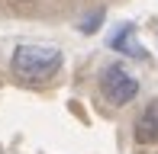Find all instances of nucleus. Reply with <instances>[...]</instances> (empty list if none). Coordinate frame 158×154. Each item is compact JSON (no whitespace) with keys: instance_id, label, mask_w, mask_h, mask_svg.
I'll return each mask as SVG.
<instances>
[{"instance_id":"nucleus-1","label":"nucleus","mask_w":158,"mask_h":154,"mask_svg":"<svg viewBox=\"0 0 158 154\" xmlns=\"http://www.w3.org/2000/svg\"><path fill=\"white\" fill-rule=\"evenodd\" d=\"M61 67V52L52 45H19L13 52V74L26 83L52 80Z\"/></svg>"},{"instance_id":"nucleus-4","label":"nucleus","mask_w":158,"mask_h":154,"mask_svg":"<svg viewBox=\"0 0 158 154\" xmlns=\"http://www.w3.org/2000/svg\"><path fill=\"white\" fill-rule=\"evenodd\" d=\"M113 48H126L129 55H142V48H135L132 39H129V29H126V36H116V39H113Z\"/></svg>"},{"instance_id":"nucleus-3","label":"nucleus","mask_w":158,"mask_h":154,"mask_svg":"<svg viewBox=\"0 0 158 154\" xmlns=\"http://www.w3.org/2000/svg\"><path fill=\"white\" fill-rule=\"evenodd\" d=\"M135 141L139 144H158V113L148 109L135 119Z\"/></svg>"},{"instance_id":"nucleus-2","label":"nucleus","mask_w":158,"mask_h":154,"mask_svg":"<svg viewBox=\"0 0 158 154\" xmlns=\"http://www.w3.org/2000/svg\"><path fill=\"white\" fill-rule=\"evenodd\" d=\"M100 93H103L113 106H126V103H132L135 93H139V80H135L132 74H126L119 64H113L100 77Z\"/></svg>"}]
</instances>
